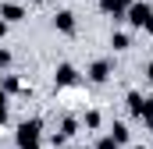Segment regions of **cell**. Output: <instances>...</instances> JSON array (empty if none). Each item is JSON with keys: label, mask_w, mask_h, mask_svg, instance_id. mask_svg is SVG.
<instances>
[{"label": "cell", "mask_w": 153, "mask_h": 149, "mask_svg": "<svg viewBox=\"0 0 153 149\" xmlns=\"http://www.w3.org/2000/svg\"><path fill=\"white\" fill-rule=\"evenodd\" d=\"M39 139H43V124L36 117L18 124V149H39Z\"/></svg>", "instance_id": "1"}, {"label": "cell", "mask_w": 153, "mask_h": 149, "mask_svg": "<svg viewBox=\"0 0 153 149\" xmlns=\"http://www.w3.org/2000/svg\"><path fill=\"white\" fill-rule=\"evenodd\" d=\"M125 18H128L135 29H146V32L153 36V7H150V4H132Z\"/></svg>", "instance_id": "2"}, {"label": "cell", "mask_w": 153, "mask_h": 149, "mask_svg": "<svg viewBox=\"0 0 153 149\" xmlns=\"http://www.w3.org/2000/svg\"><path fill=\"white\" fill-rule=\"evenodd\" d=\"M128 7H132V0H100V11H107V14H114V18L128 14Z\"/></svg>", "instance_id": "3"}, {"label": "cell", "mask_w": 153, "mask_h": 149, "mask_svg": "<svg viewBox=\"0 0 153 149\" xmlns=\"http://www.w3.org/2000/svg\"><path fill=\"white\" fill-rule=\"evenodd\" d=\"M111 68H114L111 60H96V64L89 68V82H96V85H100V82H107V78H111Z\"/></svg>", "instance_id": "4"}, {"label": "cell", "mask_w": 153, "mask_h": 149, "mask_svg": "<svg viewBox=\"0 0 153 149\" xmlns=\"http://www.w3.org/2000/svg\"><path fill=\"white\" fill-rule=\"evenodd\" d=\"M53 82H57V85H75V82H78V71L71 68V64H57V74H53Z\"/></svg>", "instance_id": "5"}, {"label": "cell", "mask_w": 153, "mask_h": 149, "mask_svg": "<svg viewBox=\"0 0 153 149\" xmlns=\"http://www.w3.org/2000/svg\"><path fill=\"white\" fill-rule=\"evenodd\" d=\"M53 25H57V29H61L64 36H71V32H75V14H71V11H57Z\"/></svg>", "instance_id": "6"}, {"label": "cell", "mask_w": 153, "mask_h": 149, "mask_svg": "<svg viewBox=\"0 0 153 149\" xmlns=\"http://www.w3.org/2000/svg\"><path fill=\"white\" fill-rule=\"evenodd\" d=\"M0 18H4V21H22V18H25V7H18V4H0Z\"/></svg>", "instance_id": "7"}, {"label": "cell", "mask_w": 153, "mask_h": 149, "mask_svg": "<svg viewBox=\"0 0 153 149\" xmlns=\"http://www.w3.org/2000/svg\"><path fill=\"white\" fill-rule=\"evenodd\" d=\"M143 107H146V96L143 92H128V110L135 117H143Z\"/></svg>", "instance_id": "8"}, {"label": "cell", "mask_w": 153, "mask_h": 149, "mask_svg": "<svg viewBox=\"0 0 153 149\" xmlns=\"http://www.w3.org/2000/svg\"><path fill=\"white\" fill-rule=\"evenodd\" d=\"M111 139H114L117 146H125V142H128V139H132V131H128V124H121V121H117L114 128H111Z\"/></svg>", "instance_id": "9"}, {"label": "cell", "mask_w": 153, "mask_h": 149, "mask_svg": "<svg viewBox=\"0 0 153 149\" xmlns=\"http://www.w3.org/2000/svg\"><path fill=\"white\" fill-rule=\"evenodd\" d=\"M75 131H78V121H75V117H68V121L61 124V131H57V135H61V139H71Z\"/></svg>", "instance_id": "10"}, {"label": "cell", "mask_w": 153, "mask_h": 149, "mask_svg": "<svg viewBox=\"0 0 153 149\" xmlns=\"http://www.w3.org/2000/svg\"><path fill=\"white\" fill-rule=\"evenodd\" d=\"M111 46H114V50H128V36H125V32H114V36H111Z\"/></svg>", "instance_id": "11"}, {"label": "cell", "mask_w": 153, "mask_h": 149, "mask_svg": "<svg viewBox=\"0 0 153 149\" xmlns=\"http://www.w3.org/2000/svg\"><path fill=\"white\" fill-rule=\"evenodd\" d=\"M0 85H4L7 92H14V89H22V85H18V78H11V74H0Z\"/></svg>", "instance_id": "12"}, {"label": "cell", "mask_w": 153, "mask_h": 149, "mask_svg": "<svg viewBox=\"0 0 153 149\" xmlns=\"http://www.w3.org/2000/svg\"><path fill=\"white\" fill-rule=\"evenodd\" d=\"M96 149H121V146H117V142H114V139H111V135H103V139L96 142Z\"/></svg>", "instance_id": "13"}, {"label": "cell", "mask_w": 153, "mask_h": 149, "mask_svg": "<svg viewBox=\"0 0 153 149\" xmlns=\"http://www.w3.org/2000/svg\"><path fill=\"white\" fill-rule=\"evenodd\" d=\"M85 128H100V114H96V110L85 114Z\"/></svg>", "instance_id": "14"}, {"label": "cell", "mask_w": 153, "mask_h": 149, "mask_svg": "<svg viewBox=\"0 0 153 149\" xmlns=\"http://www.w3.org/2000/svg\"><path fill=\"white\" fill-rule=\"evenodd\" d=\"M7 121V96H4V89H0V124Z\"/></svg>", "instance_id": "15"}, {"label": "cell", "mask_w": 153, "mask_h": 149, "mask_svg": "<svg viewBox=\"0 0 153 149\" xmlns=\"http://www.w3.org/2000/svg\"><path fill=\"white\" fill-rule=\"evenodd\" d=\"M7 64H11V53H7V50H0V68H7Z\"/></svg>", "instance_id": "16"}, {"label": "cell", "mask_w": 153, "mask_h": 149, "mask_svg": "<svg viewBox=\"0 0 153 149\" xmlns=\"http://www.w3.org/2000/svg\"><path fill=\"white\" fill-rule=\"evenodd\" d=\"M146 78H150V82H153V60H150V64H146Z\"/></svg>", "instance_id": "17"}, {"label": "cell", "mask_w": 153, "mask_h": 149, "mask_svg": "<svg viewBox=\"0 0 153 149\" xmlns=\"http://www.w3.org/2000/svg\"><path fill=\"white\" fill-rule=\"evenodd\" d=\"M4 32H7V21H4V18H0V36H4Z\"/></svg>", "instance_id": "18"}, {"label": "cell", "mask_w": 153, "mask_h": 149, "mask_svg": "<svg viewBox=\"0 0 153 149\" xmlns=\"http://www.w3.org/2000/svg\"><path fill=\"white\" fill-rule=\"evenodd\" d=\"M146 124H150V131H153V117H150V121H146Z\"/></svg>", "instance_id": "19"}, {"label": "cell", "mask_w": 153, "mask_h": 149, "mask_svg": "<svg viewBox=\"0 0 153 149\" xmlns=\"http://www.w3.org/2000/svg\"><path fill=\"white\" fill-rule=\"evenodd\" d=\"M132 4H146V0H132Z\"/></svg>", "instance_id": "20"}]
</instances>
